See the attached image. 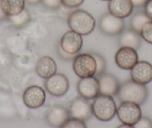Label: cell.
<instances>
[{
    "label": "cell",
    "instance_id": "cell-14",
    "mask_svg": "<svg viewBox=\"0 0 152 128\" xmlns=\"http://www.w3.org/2000/svg\"><path fill=\"white\" fill-rule=\"evenodd\" d=\"M69 118V110L61 105L52 107L46 115V121L48 124L55 128H61Z\"/></svg>",
    "mask_w": 152,
    "mask_h": 128
},
{
    "label": "cell",
    "instance_id": "cell-28",
    "mask_svg": "<svg viewBox=\"0 0 152 128\" xmlns=\"http://www.w3.org/2000/svg\"><path fill=\"white\" fill-rule=\"evenodd\" d=\"M58 55H59V56L61 57L63 60H65V61L73 60L74 59L75 57V55H71V54L67 53H66L65 51L63 50L62 48L60 47V45H58Z\"/></svg>",
    "mask_w": 152,
    "mask_h": 128
},
{
    "label": "cell",
    "instance_id": "cell-34",
    "mask_svg": "<svg viewBox=\"0 0 152 128\" xmlns=\"http://www.w3.org/2000/svg\"><path fill=\"white\" fill-rule=\"evenodd\" d=\"M101 1H108V2H109L110 0H101Z\"/></svg>",
    "mask_w": 152,
    "mask_h": 128
},
{
    "label": "cell",
    "instance_id": "cell-4",
    "mask_svg": "<svg viewBox=\"0 0 152 128\" xmlns=\"http://www.w3.org/2000/svg\"><path fill=\"white\" fill-rule=\"evenodd\" d=\"M72 68L78 77L86 78L94 76L96 73V61L90 53L76 55L73 59Z\"/></svg>",
    "mask_w": 152,
    "mask_h": 128
},
{
    "label": "cell",
    "instance_id": "cell-33",
    "mask_svg": "<svg viewBox=\"0 0 152 128\" xmlns=\"http://www.w3.org/2000/svg\"><path fill=\"white\" fill-rule=\"evenodd\" d=\"M5 17H6V16L5 15V14H4L3 12H2V9H1V7H0V20H3Z\"/></svg>",
    "mask_w": 152,
    "mask_h": 128
},
{
    "label": "cell",
    "instance_id": "cell-22",
    "mask_svg": "<svg viewBox=\"0 0 152 128\" xmlns=\"http://www.w3.org/2000/svg\"><path fill=\"white\" fill-rule=\"evenodd\" d=\"M140 35L142 39L148 44H152V20H150L143 26L140 32Z\"/></svg>",
    "mask_w": 152,
    "mask_h": 128
},
{
    "label": "cell",
    "instance_id": "cell-6",
    "mask_svg": "<svg viewBox=\"0 0 152 128\" xmlns=\"http://www.w3.org/2000/svg\"><path fill=\"white\" fill-rule=\"evenodd\" d=\"M45 88L49 94L54 97H62L69 89V82L66 76L61 73H56L46 79Z\"/></svg>",
    "mask_w": 152,
    "mask_h": 128
},
{
    "label": "cell",
    "instance_id": "cell-15",
    "mask_svg": "<svg viewBox=\"0 0 152 128\" xmlns=\"http://www.w3.org/2000/svg\"><path fill=\"white\" fill-rule=\"evenodd\" d=\"M98 79L99 82L100 95L111 97L117 95L120 88V84L114 75L104 72L99 75Z\"/></svg>",
    "mask_w": 152,
    "mask_h": 128
},
{
    "label": "cell",
    "instance_id": "cell-27",
    "mask_svg": "<svg viewBox=\"0 0 152 128\" xmlns=\"http://www.w3.org/2000/svg\"><path fill=\"white\" fill-rule=\"evenodd\" d=\"M84 0H61L62 5L68 8H75L81 6Z\"/></svg>",
    "mask_w": 152,
    "mask_h": 128
},
{
    "label": "cell",
    "instance_id": "cell-8",
    "mask_svg": "<svg viewBox=\"0 0 152 128\" xmlns=\"http://www.w3.org/2000/svg\"><path fill=\"white\" fill-rule=\"evenodd\" d=\"M25 105L30 109H38L45 104L46 92L39 85H31L25 90L23 95Z\"/></svg>",
    "mask_w": 152,
    "mask_h": 128
},
{
    "label": "cell",
    "instance_id": "cell-9",
    "mask_svg": "<svg viewBox=\"0 0 152 128\" xmlns=\"http://www.w3.org/2000/svg\"><path fill=\"white\" fill-rule=\"evenodd\" d=\"M70 118L85 121L89 120L93 115L91 104L88 100L79 97L76 98L71 102L69 109Z\"/></svg>",
    "mask_w": 152,
    "mask_h": 128
},
{
    "label": "cell",
    "instance_id": "cell-10",
    "mask_svg": "<svg viewBox=\"0 0 152 128\" xmlns=\"http://www.w3.org/2000/svg\"><path fill=\"white\" fill-rule=\"evenodd\" d=\"M77 91L80 96L84 99H95L100 95L99 79L95 76L81 78L77 84Z\"/></svg>",
    "mask_w": 152,
    "mask_h": 128
},
{
    "label": "cell",
    "instance_id": "cell-7",
    "mask_svg": "<svg viewBox=\"0 0 152 128\" xmlns=\"http://www.w3.org/2000/svg\"><path fill=\"white\" fill-rule=\"evenodd\" d=\"M125 20L110 13H106L99 20V29L104 34L109 36L119 35L125 29Z\"/></svg>",
    "mask_w": 152,
    "mask_h": 128
},
{
    "label": "cell",
    "instance_id": "cell-32",
    "mask_svg": "<svg viewBox=\"0 0 152 128\" xmlns=\"http://www.w3.org/2000/svg\"><path fill=\"white\" fill-rule=\"evenodd\" d=\"M117 128H134V127L131 126V125L124 124H122V125H120V126H119Z\"/></svg>",
    "mask_w": 152,
    "mask_h": 128
},
{
    "label": "cell",
    "instance_id": "cell-13",
    "mask_svg": "<svg viewBox=\"0 0 152 128\" xmlns=\"http://www.w3.org/2000/svg\"><path fill=\"white\" fill-rule=\"evenodd\" d=\"M131 80L142 85L152 81V64L147 61H139L131 69Z\"/></svg>",
    "mask_w": 152,
    "mask_h": 128
},
{
    "label": "cell",
    "instance_id": "cell-17",
    "mask_svg": "<svg viewBox=\"0 0 152 128\" xmlns=\"http://www.w3.org/2000/svg\"><path fill=\"white\" fill-rule=\"evenodd\" d=\"M57 64L55 60L49 55L40 57L37 62L35 70L40 77L48 79L57 73Z\"/></svg>",
    "mask_w": 152,
    "mask_h": 128
},
{
    "label": "cell",
    "instance_id": "cell-18",
    "mask_svg": "<svg viewBox=\"0 0 152 128\" xmlns=\"http://www.w3.org/2000/svg\"><path fill=\"white\" fill-rule=\"evenodd\" d=\"M119 35V45L120 47H127L137 50L141 47L142 39L140 33L133 29H124Z\"/></svg>",
    "mask_w": 152,
    "mask_h": 128
},
{
    "label": "cell",
    "instance_id": "cell-3",
    "mask_svg": "<svg viewBox=\"0 0 152 128\" xmlns=\"http://www.w3.org/2000/svg\"><path fill=\"white\" fill-rule=\"evenodd\" d=\"M93 115L101 121H109L116 115L117 107L113 97L99 95L91 104Z\"/></svg>",
    "mask_w": 152,
    "mask_h": 128
},
{
    "label": "cell",
    "instance_id": "cell-21",
    "mask_svg": "<svg viewBox=\"0 0 152 128\" xmlns=\"http://www.w3.org/2000/svg\"><path fill=\"white\" fill-rule=\"evenodd\" d=\"M8 19L14 27L20 29V28L25 27L30 22L31 16L28 11L25 8L20 14L8 17Z\"/></svg>",
    "mask_w": 152,
    "mask_h": 128
},
{
    "label": "cell",
    "instance_id": "cell-26",
    "mask_svg": "<svg viewBox=\"0 0 152 128\" xmlns=\"http://www.w3.org/2000/svg\"><path fill=\"white\" fill-rule=\"evenodd\" d=\"M133 127L134 128H152V121L148 117H141Z\"/></svg>",
    "mask_w": 152,
    "mask_h": 128
},
{
    "label": "cell",
    "instance_id": "cell-19",
    "mask_svg": "<svg viewBox=\"0 0 152 128\" xmlns=\"http://www.w3.org/2000/svg\"><path fill=\"white\" fill-rule=\"evenodd\" d=\"M26 0H0V7L6 17L17 15L25 9Z\"/></svg>",
    "mask_w": 152,
    "mask_h": 128
},
{
    "label": "cell",
    "instance_id": "cell-29",
    "mask_svg": "<svg viewBox=\"0 0 152 128\" xmlns=\"http://www.w3.org/2000/svg\"><path fill=\"white\" fill-rule=\"evenodd\" d=\"M144 12L152 20V0H148L144 6Z\"/></svg>",
    "mask_w": 152,
    "mask_h": 128
},
{
    "label": "cell",
    "instance_id": "cell-11",
    "mask_svg": "<svg viewBox=\"0 0 152 128\" xmlns=\"http://www.w3.org/2000/svg\"><path fill=\"white\" fill-rule=\"evenodd\" d=\"M64 51L71 55H76L83 47L82 35L70 30L61 37L59 44Z\"/></svg>",
    "mask_w": 152,
    "mask_h": 128
},
{
    "label": "cell",
    "instance_id": "cell-25",
    "mask_svg": "<svg viewBox=\"0 0 152 128\" xmlns=\"http://www.w3.org/2000/svg\"><path fill=\"white\" fill-rule=\"evenodd\" d=\"M41 3L51 10H57L62 5L61 0H42Z\"/></svg>",
    "mask_w": 152,
    "mask_h": 128
},
{
    "label": "cell",
    "instance_id": "cell-24",
    "mask_svg": "<svg viewBox=\"0 0 152 128\" xmlns=\"http://www.w3.org/2000/svg\"><path fill=\"white\" fill-rule=\"evenodd\" d=\"M61 128H87L84 121L69 118Z\"/></svg>",
    "mask_w": 152,
    "mask_h": 128
},
{
    "label": "cell",
    "instance_id": "cell-16",
    "mask_svg": "<svg viewBox=\"0 0 152 128\" xmlns=\"http://www.w3.org/2000/svg\"><path fill=\"white\" fill-rule=\"evenodd\" d=\"M108 11L115 17L125 19L132 14L134 6L131 0H110Z\"/></svg>",
    "mask_w": 152,
    "mask_h": 128
},
{
    "label": "cell",
    "instance_id": "cell-2",
    "mask_svg": "<svg viewBox=\"0 0 152 128\" xmlns=\"http://www.w3.org/2000/svg\"><path fill=\"white\" fill-rule=\"evenodd\" d=\"M70 30L82 35H88L96 28V20L87 11L78 9L70 13L67 19Z\"/></svg>",
    "mask_w": 152,
    "mask_h": 128
},
{
    "label": "cell",
    "instance_id": "cell-1",
    "mask_svg": "<svg viewBox=\"0 0 152 128\" xmlns=\"http://www.w3.org/2000/svg\"><path fill=\"white\" fill-rule=\"evenodd\" d=\"M117 95L122 103L131 102L140 106L147 100L148 90L145 85L129 80L120 85Z\"/></svg>",
    "mask_w": 152,
    "mask_h": 128
},
{
    "label": "cell",
    "instance_id": "cell-5",
    "mask_svg": "<svg viewBox=\"0 0 152 128\" xmlns=\"http://www.w3.org/2000/svg\"><path fill=\"white\" fill-rule=\"evenodd\" d=\"M119 120L124 124H135L142 117V110L140 105L131 102H123L116 110Z\"/></svg>",
    "mask_w": 152,
    "mask_h": 128
},
{
    "label": "cell",
    "instance_id": "cell-23",
    "mask_svg": "<svg viewBox=\"0 0 152 128\" xmlns=\"http://www.w3.org/2000/svg\"><path fill=\"white\" fill-rule=\"evenodd\" d=\"M92 55L95 58L96 61V66H97V69H96V75L99 76L102 73H104L105 70H106L107 67V62L105 58L102 56V55L98 53H93Z\"/></svg>",
    "mask_w": 152,
    "mask_h": 128
},
{
    "label": "cell",
    "instance_id": "cell-20",
    "mask_svg": "<svg viewBox=\"0 0 152 128\" xmlns=\"http://www.w3.org/2000/svg\"><path fill=\"white\" fill-rule=\"evenodd\" d=\"M150 18L146 15L144 11H139L134 14L130 20L131 29L135 32L140 33L142 28L146 23L150 21Z\"/></svg>",
    "mask_w": 152,
    "mask_h": 128
},
{
    "label": "cell",
    "instance_id": "cell-12",
    "mask_svg": "<svg viewBox=\"0 0 152 128\" xmlns=\"http://www.w3.org/2000/svg\"><path fill=\"white\" fill-rule=\"evenodd\" d=\"M115 61L118 67L123 70H131L139 61L137 50L133 48L122 47L115 55Z\"/></svg>",
    "mask_w": 152,
    "mask_h": 128
},
{
    "label": "cell",
    "instance_id": "cell-31",
    "mask_svg": "<svg viewBox=\"0 0 152 128\" xmlns=\"http://www.w3.org/2000/svg\"><path fill=\"white\" fill-rule=\"evenodd\" d=\"M26 2H28L29 5H38V4L41 3L42 0H26Z\"/></svg>",
    "mask_w": 152,
    "mask_h": 128
},
{
    "label": "cell",
    "instance_id": "cell-30",
    "mask_svg": "<svg viewBox=\"0 0 152 128\" xmlns=\"http://www.w3.org/2000/svg\"><path fill=\"white\" fill-rule=\"evenodd\" d=\"M148 0H131V3L133 4V6L134 8H142V7H144L145 5L146 4V2H148Z\"/></svg>",
    "mask_w": 152,
    "mask_h": 128
}]
</instances>
